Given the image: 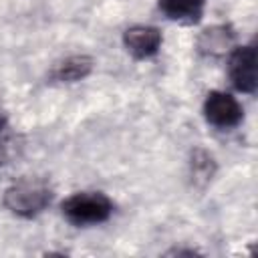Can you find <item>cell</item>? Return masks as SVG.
Instances as JSON below:
<instances>
[{
  "label": "cell",
  "instance_id": "obj_1",
  "mask_svg": "<svg viewBox=\"0 0 258 258\" xmlns=\"http://www.w3.org/2000/svg\"><path fill=\"white\" fill-rule=\"evenodd\" d=\"M52 200V189L44 179L38 177H24L4 191V206L14 216L20 218H34L38 216Z\"/></svg>",
  "mask_w": 258,
  "mask_h": 258
},
{
  "label": "cell",
  "instance_id": "obj_2",
  "mask_svg": "<svg viewBox=\"0 0 258 258\" xmlns=\"http://www.w3.org/2000/svg\"><path fill=\"white\" fill-rule=\"evenodd\" d=\"M60 210L71 224L89 226L107 222L113 214V202L101 191H77L62 202Z\"/></svg>",
  "mask_w": 258,
  "mask_h": 258
},
{
  "label": "cell",
  "instance_id": "obj_3",
  "mask_svg": "<svg viewBox=\"0 0 258 258\" xmlns=\"http://www.w3.org/2000/svg\"><path fill=\"white\" fill-rule=\"evenodd\" d=\"M204 115L206 121L218 129H234L244 119V109L230 93L212 91L204 101Z\"/></svg>",
  "mask_w": 258,
  "mask_h": 258
},
{
  "label": "cell",
  "instance_id": "obj_4",
  "mask_svg": "<svg viewBox=\"0 0 258 258\" xmlns=\"http://www.w3.org/2000/svg\"><path fill=\"white\" fill-rule=\"evenodd\" d=\"M256 46L254 44H246V46H238L232 50L230 54V62H228V73L230 79L234 83V87L242 93H254L256 91Z\"/></svg>",
  "mask_w": 258,
  "mask_h": 258
},
{
  "label": "cell",
  "instance_id": "obj_5",
  "mask_svg": "<svg viewBox=\"0 0 258 258\" xmlns=\"http://www.w3.org/2000/svg\"><path fill=\"white\" fill-rule=\"evenodd\" d=\"M123 44L135 58H149L161 46V32L155 26L137 24L123 32Z\"/></svg>",
  "mask_w": 258,
  "mask_h": 258
},
{
  "label": "cell",
  "instance_id": "obj_6",
  "mask_svg": "<svg viewBox=\"0 0 258 258\" xmlns=\"http://www.w3.org/2000/svg\"><path fill=\"white\" fill-rule=\"evenodd\" d=\"M206 0H159L161 12L175 22L181 24H194L204 14Z\"/></svg>",
  "mask_w": 258,
  "mask_h": 258
},
{
  "label": "cell",
  "instance_id": "obj_7",
  "mask_svg": "<svg viewBox=\"0 0 258 258\" xmlns=\"http://www.w3.org/2000/svg\"><path fill=\"white\" fill-rule=\"evenodd\" d=\"M91 71H93V58L87 54H75V56L60 60L52 69L50 77L58 83H77V81H83L85 77H89Z\"/></svg>",
  "mask_w": 258,
  "mask_h": 258
},
{
  "label": "cell",
  "instance_id": "obj_8",
  "mask_svg": "<svg viewBox=\"0 0 258 258\" xmlns=\"http://www.w3.org/2000/svg\"><path fill=\"white\" fill-rule=\"evenodd\" d=\"M232 44H234V32L230 30V26L224 24L206 28L198 38V48L210 56L224 54Z\"/></svg>",
  "mask_w": 258,
  "mask_h": 258
},
{
  "label": "cell",
  "instance_id": "obj_9",
  "mask_svg": "<svg viewBox=\"0 0 258 258\" xmlns=\"http://www.w3.org/2000/svg\"><path fill=\"white\" fill-rule=\"evenodd\" d=\"M189 167H191V177H194V181L200 183V185L208 183V181L214 177V173H216V161H214V157H212L208 151H204V149H196V151L191 153Z\"/></svg>",
  "mask_w": 258,
  "mask_h": 258
}]
</instances>
